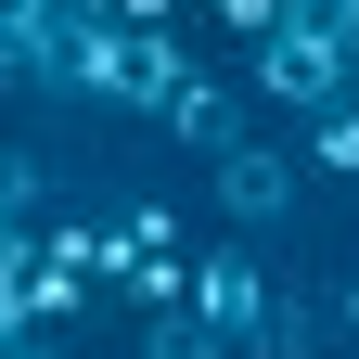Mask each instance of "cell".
<instances>
[{"label":"cell","instance_id":"1","mask_svg":"<svg viewBox=\"0 0 359 359\" xmlns=\"http://www.w3.org/2000/svg\"><path fill=\"white\" fill-rule=\"evenodd\" d=\"M180 65H193V52H180L154 13H103V26L65 52V90H77V103H103V116H154Z\"/></svg>","mask_w":359,"mask_h":359},{"label":"cell","instance_id":"2","mask_svg":"<svg viewBox=\"0 0 359 359\" xmlns=\"http://www.w3.org/2000/svg\"><path fill=\"white\" fill-rule=\"evenodd\" d=\"M346 77H359V39H334V26H308V13H283L257 39V90L269 103H295V116H321V103H346Z\"/></svg>","mask_w":359,"mask_h":359},{"label":"cell","instance_id":"3","mask_svg":"<svg viewBox=\"0 0 359 359\" xmlns=\"http://www.w3.org/2000/svg\"><path fill=\"white\" fill-rule=\"evenodd\" d=\"M180 308L218 334V346H257V321H269V257H257V231H231V244H205L193 257V283H180Z\"/></svg>","mask_w":359,"mask_h":359},{"label":"cell","instance_id":"4","mask_svg":"<svg viewBox=\"0 0 359 359\" xmlns=\"http://www.w3.org/2000/svg\"><path fill=\"white\" fill-rule=\"evenodd\" d=\"M295 193H308L295 154H269V142H218V205H231V231H283Z\"/></svg>","mask_w":359,"mask_h":359},{"label":"cell","instance_id":"5","mask_svg":"<svg viewBox=\"0 0 359 359\" xmlns=\"http://www.w3.org/2000/svg\"><path fill=\"white\" fill-rule=\"evenodd\" d=\"M154 128H167V142H193V154H218V142H244V103H231L205 65H180L167 103H154Z\"/></svg>","mask_w":359,"mask_h":359},{"label":"cell","instance_id":"6","mask_svg":"<svg viewBox=\"0 0 359 359\" xmlns=\"http://www.w3.org/2000/svg\"><path fill=\"white\" fill-rule=\"evenodd\" d=\"M308 180H359V103H321V116H308Z\"/></svg>","mask_w":359,"mask_h":359},{"label":"cell","instance_id":"7","mask_svg":"<svg viewBox=\"0 0 359 359\" xmlns=\"http://www.w3.org/2000/svg\"><path fill=\"white\" fill-rule=\"evenodd\" d=\"M142 359H231V346H218L193 308H142Z\"/></svg>","mask_w":359,"mask_h":359},{"label":"cell","instance_id":"8","mask_svg":"<svg viewBox=\"0 0 359 359\" xmlns=\"http://www.w3.org/2000/svg\"><path fill=\"white\" fill-rule=\"evenodd\" d=\"M167 244H180V205H154V193H142V205L116 218V257H167Z\"/></svg>","mask_w":359,"mask_h":359},{"label":"cell","instance_id":"9","mask_svg":"<svg viewBox=\"0 0 359 359\" xmlns=\"http://www.w3.org/2000/svg\"><path fill=\"white\" fill-rule=\"evenodd\" d=\"M0 218H39V142H0Z\"/></svg>","mask_w":359,"mask_h":359},{"label":"cell","instance_id":"10","mask_svg":"<svg viewBox=\"0 0 359 359\" xmlns=\"http://www.w3.org/2000/svg\"><path fill=\"white\" fill-rule=\"evenodd\" d=\"M218 26H231V39H244V52H257V39H269V26H283V0H218Z\"/></svg>","mask_w":359,"mask_h":359},{"label":"cell","instance_id":"11","mask_svg":"<svg viewBox=\"0 0 359 359\" xmlns=\"http://www.w3.org/2000/svg\"><path fill=\"white\" fill-rule=\"evenodd\" d=\"M103 13H154V26H167V13H180V0H103Z\"/></svg>","mask_w":359,"mask_h":359},{"label":"cell","instance_id":"12","mask_svg":"<svg viewBox=\"0 0 359 359\" xmlns=\"http://www.w3.org/2000/svg\"><path fill=\"white\" fill-rule=\"evenodd\" d=\"M334 321H346V334H359V283H346V295H334Z\"/></svg>","mask_w":359,"mask_h":359}]
</instances>
